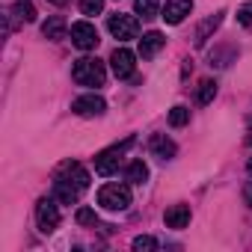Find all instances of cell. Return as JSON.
Listing matches in <instances>:
<instances>
[{
	"mask_svg": "<svg viewBox=\"0 0 252 252\" xmlns=\"http://www.w3.org/2000/svg\"><path fill=\"white\" fill-rule=\"evenodd\" d=\"M89 187V172L80 166V163H63L57 178H54V196L63 202V205H74L80 199V193Z\"/></svg>",
	"mask_w": 252,
	"mask_h": 252,
	"instance_id": "cell-1",
	"label": "cell"
},
{
	"mask_svg": "<svg viewBox=\"0 0 252 252\" xmlns=\"http://www.w3.org/2000/svg\"><path fill=\"white\" fill-rule=\"evenodd\" d=\"M71 77L80 86H101L104 77H107V71H104V63L98 57H83V60H77L71 65Z\"/></svg>",
	"mask_w": 252,
	"mask_h": 252,
	"instance_id": "cell-2",
	"label": "cell"
},
{
	"mask_svg": "<svg viewBox=\"0 0 252 252\" xmlns=\"http://www.w3.org/2000/svg\"><path fill=\"white\" fill-rule=\"evenodd\" d=\"M98 205L107 211H125L131 205V187L128 184H104L98 190Z\"/></svg>",
	"mask_w": 252,
	"mask_h": 252,
	"instance_id": "cell-3",
	"label": "cell"
},
{
	"mask_svg": "<svg viewBox=\"0 0 252 252\" xmlns=\"http://www.w3.org/2000/svg\"><path fill=\"white\" fill-rule=\"evenodd\" d=\"M131 146H134V137H131V140H125L122 146H110V149H104V152L95 158V172H98V175H113V172L119 169L122 155L128 152Z\"/></svg>",
	"mask_w": 252,
	"mask_h": 252,
	"instance_id": "cell-4",
	"label": "cell"
},
{
	"mask_svg": "<svg viewBox=\"0 0 252 252\" xmlns=\"http://www.w3.org/2000/svg\"><path fill=\"white\" fill-rule=\"evenodd\" d=\"M107 27H110V33L119 39V42H128V39H137V33H140V21H137V15H110V21H107Z\"/></svg>",
	"mask_w": 252,
	"mask_h": 252,
	"instance_id": "cell-5",
	"label": "cell"
},
{
	"mask_svg": "<svg viewBox=\"0 0 252 252\" xmlns=\"http://www.w3.org/2000/svg\"><path fill=\"white\" fill-rule=\"evenodd\" d=\"M36 222H39V231H45V234H51L60 225V205H57V199H39Z\"/></svg>",
	"mask_w": 252,
	"mask_h": 252,
	"instance_id": "cell-6",
	"label": "cell"
},
{
	"mask_svg": "<svg viewBox=\"0 0 252 252\" xmlns=\"http://www.w3.org/2000/svg\"><path fill=\"white\" fill-rule=\"evenodd\" d=\"M71 42H74V48H80V51H95L101 39H98L95 24H89V21H77V24H71Z\"/></svg>",
	"mask_w": 252,
	"mask_h": 252,
	"instance_id": "cell-7",
	"label": "cell"
},
{
	"mask_svg": "<svg viewBox=\"0 0 252 252\" xmlns=\"http://www.w3.org/2000/svg\"><path fill=\"white\" fill-rule=\"evenodd\" d=\"M110 68L119 80H128L134 71H137V57L128 51V48H116L113 57H110Z\"/></svg>",
	"mask_w": 252,
	"mask_h": 252,
	"instance_id": "cell-8",
	"label": "cell"
},
{
	"mask_svg": "<svg viewBox=\"0 0 252 252\" xmlns=\"http://www.w3.org/2000/svg\"><path fill=\"white\" fill-rule=\"evenodd\" d=\"M71 110H74L77 116H101V113L107 110V104H104V98H101V95L89 92V95L74 98V101H71Z\"/></svg>",
	"mask_w": 252,
	"mask_h": 252,
	"instance_id": "cell-9",
	"label": "cell"
},
{
	"mask_svg": "<svg viewBox=\"0 0 252 252\" xmlns=\"http://www.w3.org/2000/svg\"><path fill=\"white\" fill-rule=\"evenodd\" d=\"M193 12V0H166L163 6V21L166 24H181Z\"/></svg>",
	"mask_w": 252,
	"mask_h": 252,
	"instance_id": "cell-10",
	"label": "cell"
},
{
	"mask_svg": "<svg viewBox=\"0 0 252 252\" xmlns=\"http://www.w3.org/2000/svg\"><path fill=\"white\" fill-rule=\"evenodd\" d=\"M163 222H166V228H175V231L187 228L190 225V205H172L163 214Z\"/></svg>",
	"mask_w": 252,
	"mask_h": 252,
	"instance_id": "cell-11",
	"label": "cell"
},
{
	"mask_svg": "<svg viewBox=\"0 0 252 252\" xmlns=\"http://www.w3.org/2000/svg\"><path fill=\"white\" fill-rule=\"evenodd\" d=\"M163 45H166V36L158 33V30H152V33H146V36L140 39V57H143V60H152Z\"/></svg>",
	"mask_w": 252,
	"mask_h": 252,
	"instance_id": "cell-12",
	"label": "cell"
},
{
	"mask_svg": "<svg viewBox=\"0 0 252 252\" xmlns=\"http://www.w3.org/2000/svg\"><path fill=\"white\" fill-rule=\"evenodd\" d=\"M149 149H152V155L155 158H160V160H172L175 158V143L169 140V137H163V134H155L152 137V143H149Z\"/></svg>",
	"mask_w": 252,
	"mask_h": 252,
	"instance_id": "cell-13",
	"label": "cell"
},
{
	"mask_svg": "<svg viewBox=\"0 0 252 252\" xmlns=\"http://www.w3.org/2000/svg\"><path fill=\"white\" fill-rule=\"evenodd\" d=\"M222 24V12H217V15H211L208 21H202L199 24V30H196V36H193V42H196V48H205V42H208V36L217 30Z\"/></svg>",
	"mask_w": 252,
	"mask_h": 252,
	"instance_id": "cell-14",
	"label": "cell"
},
{
	"mask_svg": "<svg viewBox=\"0 0 252 252\" xmlns=\"http://www.w3.org/2000/svg\"><path fill=\"white\" fill-rule=\"evenodd\" d=\"M42 33H45V39L60 42V39H65V21H63L60 15H54V18H48V21H45Z\"/></svg>",
	"mask_w": 252,
	"mask_h": 252,
	"instance_id": "cell-15",
	"label": "cell"
},
{
	"mask_svg": "<svg viewBox=\"0 0 252 252\" xmlns=\"http://www.w3.org/2000/svg\"><path fill=\"white\" fill-rule=\"evenodd\" d=\"M214 95H217V83H214V80H202L199 89H196V104L205 107V104L214 101Z\"/></svg>",
	"mask_w": 252,
	"mask_h": 252,
	"instance_id": "cell-16",
	"label": "cell"
},
{
	"mask_svg": "<svg viewBox=\"0 0 252 252\" xmlns=\"http://www.w3.org/2000/svg\"><path fill=\"white\" fill-rule=\"evenodd\" d=\"M12 12H15V18L24 21V24H33V21H36V6L27 3V0H18V3L12 6Z\"/></svg>",
	"mask_w": 252,
	"mask_h": 252,
	"instance_id": "cell-17",
	"label": "cell"
},
{
	"mask_svg": "<svg viewBox=\"0 0 252 252\" xmlns=\"http://www.w3.org/2000/svg\"><path fill=\"white\" fill-rule=\"evenodd\" d=\"M146 178H149V166H146L143 160H134V163L128 166V181H131V184H146Z\"/></svg>",
	"mask_w": 252,
	"mask_h": 252,
	"instance_id": "cell-18",
	"label": "cell"
},
{
	"mask_svg": "<svg viewBox=\"0 0 252 252\" xmlns=\"http://www.w3.org/2000/svg\"><path fill=\"white\" fill-rule=\"evenodd\" d=\"M187 122H190V110H187V107L178 104V107L169 110V125H172V128H184Z\"/></svg>",
	"mask_w": 252,
	"mask_h": 252,
	"instance_id": "cell-19",
	"label": "cell"
},
{
	"mask_svg": "<svg viewBox=\"0 0 252 252\" xmlns=\"http://www.w3.org/2000/svg\"><path fill=\"white\" fill-rule=\"evenodd\" d=\"M134 9H137V15H143V18H155L158 9H160V3H158V0H137Z\"/></svg>",
	"mask_w": 252,
	"mask_h": 252,
	"instance_id": "cell-20",
	"label": "cell"
},
{
	"mask_svg": "<svg viewBox=\"0 0 252 252\" xmlns=\"http://www.w3.org/2000/svg\"><path fill=\"white\" fill-rule=\"evenodd\" d=\"M134 249L137 252H152V249H158V240L152 234H140V237H134Z\"/></svg>",
	"mask_w": 252,
	"mask_h": 252,
	"instance_id": "cell-21",
	"label": "cell"
},
{
	"mask_svg": "<svg viewBox=\"0 0 252 252\" xmlns=\"http://www.w3.org/2000/svg\"><path fill=\"white\" fill-rule=\"evenodd\" d=\"M80 12L83 15H101L104 12V0H80Z\"/></svg>",
	"mask_w": 252,
	"mask_h": 252,
	"instance_id": "cell-22",
	"label": "cell"
},
{
	"mask_svg": "<svg viewBox=\"0 0 252 252\" xmlns=\"http://www.w3.org/2000/svg\"><path fill=\"white\" fill-rule=\"evenodd\" d=\"M74 220H77V225H95V222H98V217H95L92 208H77Z\"/></svg>",
	"mask_w": 252,
	"mask_h": 252,
	"instance_id": "cell-23",
	"label": "cell"
},
{
	"mask_svg": "<svg viewBox=\"0 0 252 252\" xmlns=\"http://www.w3.org/2000/svg\"><path fill=\"white\" fill-rule=\"evenodd\" d=\"M237 24L240 27H252V3H243L237 9Z\"/></svg>",
	"mask_w": 252,
	"mask_h": 252,
	"instance_id": "cell-24",
	"label": "cell"
},
{
	"mask_svg": "<svg viewBox=\"0 0 252 252\" xmlns=\"http://www.w3.org/2000/svg\"><path fill=\"white\" fill-rule=\"evenodd\" d=\"M243 199H246V205H249V208H252V181H249V184H246V190H243Z\"/></svg>",
	"mask_w": 252,
	"mask_h": 252,
	"instance_id": "cell-25",
	"label": "cell"
},
{
	"mask_svg": "<svg viewBox=\"0 0 252 252\" xmlns=\"http://www.w3.org/2000/svg\"><path fill=\"white\" fill-rule=\"evenodd\" d=\"M48 3H54V6H65L68 0H48Z\"/></svg>",
	"mask_w": 252,
	"mask_h": 252,
	"instance_id": "cell-26",
	"label": "cell"
},
{
	"mask_svg": "<svg viewBox=\"0 0 252 252\" xmlns=\"http://www.w3.org/2000/svg\"><path fill=\"white\" fill-rule=\"evenodd\" d=\"M246 143H249V146H252V131H249V137H246Z\"/></svg>",
	"mask_w": 252,
	"mask_h": 252,
	"instance_id": "cell-27",
	"label": "cell"
},
{
	"mask_svg": "<svg viewBox=\"0 0 252 252\" xmlns=\"http://www.w3.org/2000/svg\"><path fill=\"white\" fill-rule=\"evenodd\" d=\"M249 172H252V160H249Z\"/></svg>",
	"mask_w": 252,
	"mask_h": 252,
	"instance_id": "cell-28",
	"label": "cell"
}]
</instances>
